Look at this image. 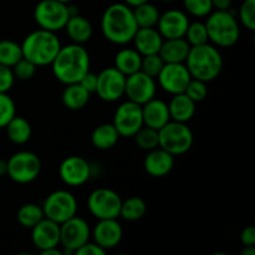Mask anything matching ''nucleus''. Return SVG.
Wrapping results in <instances>:
<instances>
[{"label":"nucleus","instance_id":"1","mask_svg":"<svg viewBox=\"0 0 255 255\" xmlns=\"http://www.w3.org/2000/svg\"><path fill=\"white\" fill-rule=\"evenodd\" d=\"M100 25L105 39L115 45L131 42L138 29L133 10L125 2H115L107 6L102 14Z\"/></svg>","mask_w":255,"mask_h":255},{"label":"nucleus","instance_id":"2","mask_svg":"<svg viewBox=\"0 0 255 255\" xmlns=\"http://www.w3.org/2000/svg\"><path fill=\"white\" fill-rule=\"evenodd\" d=\"M90 64L91 60L86 47L72 42L61 46L50 66L56 80L61 84L69 85L79 82L90 71Z\"/></svg>","mask_w":255,"mask_h":255},{"label":"nucleus","instance_id":"3","mask_svg":"<svg viewBox=\"0 0 255 255\" xmlns=\"http://www.w3.org/2000/svg\"><path fill=\"white\" fill-rule=\"evenodd\" d=\"M223 64V56L219 49L209 42L191 46L188 56L184 61L191 76L207 84L221 75Z\"/></svg>","mask_w":255,"mask_h":255},{"label":"nucleus","instance_id":"4","mask_svg":"<svg viewBox=\"0 0 255 255\" xmlns=\"http://www.w3.org/2000/svg\"><path fill=\"white\" fill-rule=\"evenodd\" d=\"M22 57L39 66H50L61 49V41L54 31L37 29L26 35L21 44Z\"/></svg>","mask_w":255,"mask_h":255},{"label":"nucleus","instance_id":"5","mask_svg":"<svg viewBox=\"0 0 255 255\" xmlns=\"http://www.w3.org/2000/svg\"><path fill=\"white\" fill-rule=\"evenodd\" d=\"M208 40L217 47H232L241 37V26L231 10H216L206 20Z\"/></svg>","mask_w":255,"mask_h":255},{"label":"nucleus","instance_id":"6","mask_svg":"<svg viewBox=\"0 0 255 255\" xmlns=\"http://www.w3.org/2000/svg\"><path fill=\"white\" fill-rule=\"evenodd\" d=\"M193 132L183 122L171 120L158 129V147L174 157L187 153L193 146Z\"/></svg>","mask_w":255,"mask_h":255},{"label":"nucleus","instance_id":"7","mask_svg":"<svg viewBox=\"0 0 255 255\" xmlns=\"http://www.w3.org/2000/svg\"><path fill=\"white\" fill-rule=\"evenodd\" d=\"M6 163V176L19 184L31 183L41 172V161L39 156L30 151L16 152L7 159Z\"/></svg>","mask_w":255,"mask_h":255},{"label":"nucleus","instance_id":"8","mask_svg":"<svg viewBox=\"0 0 255 255\" xmlns=\"http://www.w3.org/2000/svg\"><path fill=\"white\" fill-rule=\"evenodd\" d=\"M69 17L67 4H62L57 0H40L35 5L34 19L40 29L60 31L65 27Z\"/></svg>","mask_w":255,"mask_h":255},{"label":"nucleus","instance_id":"9","mask_svg":"<svg viewBox=\"0 0 255 255\" xmlns=\"http://www.w3.org/2000/svg\"><path fill=\"white\" fill-rule=\"evenodd\" d=\"M41 207L45 218L61 224L67 219L76 216L79 204H77L76 197L71 192L66 189H57L46 197Z\"/></svg>","mask_w":255,"mask_h":255},{"label":"nucleus","instance_id":"10","mask_svg":"<svg viewBox=\"0 0 255 255\" xmlns=\"http://www.w3.org/2000/svg\"><path fill=\"white\" fill-rule=\"evenodd\" d=\"M122 198L111 188H97L87 198V208L96 219L119 218Z\"/></svg>","mask_w":255,"mask_h":255},{"label":"nucleus","instance_id":"11","mask_svg":"<svg viewBox=\"0 0 255 255\" xmlns=\"http://www.w3.org/2000/svg\"><path fill=\"white\" fill-rule=\"evenodd\" d=\"M91 238V228L81 217L74 216L60 224V246L62 253H75Z\"/></svg>","mask_w":255,"mask_h":255},{"label":"nucleus","instance_id":"12","mask_svg":"<svg viewBox=\"0 0 255 255\" xmlns=\"http://www.w3.org/2000/svg\"><path fill=\"white\" fill-rule=\"evenodd\" d=\"M112 124L121 137H133L143 126L142 106L129 100L122 102L115 111Z\"/></svg>","mask_w":255,"mask_h":255},{"label":"nucleus","instance_id":"13","mask_svg":"<svg viewBox=\"0 0 255 255\" xmlns=\"http://www.w3.org/2000/svg\"><path fill=\"white\" fill-rule=\"evenodd\" d=\"M126 76L115 66L106 67L97 74L96 94L102 101L115 102L125 96Z\"/></svg>","mask_w":255,"mask_h":255},{"label":"nucleus","instance_id":"14","mask_svg":"<svg viewBox=\"0 0 255 255\" xmlns=\"http://www.w3.org/2000/svg\"><path fill=\"white\" fill-rule=\"evenodd\" d=\"M156 79L148 76L141 70L126 76L125 96H127V100L129 101H133L142 106L156 96Z\"/></svg>","mask_w":255,"mask_h":255},{"label":"nucleus","instance_id":"15","mask_svg":"<svg viewBox=\"0 0 255 255\" xmlns=\"http://www.w3.org/2000/svg\"><path fill=\"white\" fill-rule=\"evenodd\" d=\"M92 174L91 164L81 156H69L59 167L61 181L69 187H80L86 183Z\"/></svg>","mask_w":255,"mask_h":255},{"label":"nucleus","instance_id":"16","mask_svg":"<svg viewBox=\"0 0 255 255\" xmlns=\"http://www.w3.org/2000/svg\"><path fill=\"white\" fill-rule=\"evenodd\" d=\"M192 76L184 64H164L157 76V82L169 95L182 94Z\"/></svg>","mask_w":255,"mask_h":255},{"label":"nucleus","instance_id":"17","mask_svg":"<svg viewBox=\"0 0 255 255\" xmlns=\"http://www.w3.org/2000/svg\"><path fill=\"white\" fill-rule=\"evenodd\" d=\"M92 239L105 251L114 249L121 243L124 237V229L117 218L99 219L96 226L91 231Z\"/></svg>","mask_w":255,"mask_h":255},{"label":"nucleus","instance_id":"18","mask_svg":"<svg viewBox=\"0 0 255 255\" xmlns=\"http://www.w3.org/2000/svg\"><path fill=\"white\" fill-rule=\"evenodd\" d=\"M189 19L187 12L178 9H171L159 15L156 27L163 39H177L184 37Z\"/></svg>","mask_w":255,"mask_h":255},{"label":"nucleus","instance_id":"19","mask_svg":"<svg viewBox=\"0 0 255 255\" xmlns=\"http://www.w3.org/2000/svg\"><path fill=\"white\" fill-rule=\"evenodd\" d=\"M31 242L40 252L60 246V224L44 218L31 228Z\"/></svg>","mask_w":255,"mask_h":255},{"label":"nucleus","instance_id":"20","mask_svg":"<svg viewBox=\"0 0 255 255\" xmlns=\"http://www.w3.org/2000/svg\"><path fill=\"white\" fill-rule=\"evenodd\" d=\"M144 171L153 178L168 176L174 167V156L161 147L148 151L143 161Z\"/></svg>","mask_w":255,"mask_h":255},{"label":"nucleus","instance_id":"21","mask_svg":"<svg viewBox=\"0 0 255 255\" xmlns=\"http://www.w3.org/2000/svg\"><path fill=\"white\" fill-rule=\"evenodd\" d=\"M142 117H143L144 126L152 127L158 131L167 122L171 121L168 104L163 100L153 97L142 105Z\"/></svg>","mask_w":255,"mask_h":255},{"label":"nucleus","instance_id":"22","mask_svg":"<svg viewBox=\"0 0 255 255\" xmlns=\"http://www.w3.org/2000/svg\"><path fill=\"white\" fill-rule=\"evenodd\" d=\"M132 41L134 44V49L142 56H146V55L158 54L163 42V37L159 34L157 27H138Z\"/></svg>","mask_w":255,"mask_h":255},{"label":"nucleus","instance_id":"23","mask_svg":"<svg viewBox=\"0 0 255 255\" xmlns=\"http://www.w3.org/2000/svg\"><path fill=\"white\" fill-rule=\"evenodd\" d=\"M191 45L184 37L177 39H163L158 55L162 57L164 64H184Z\"/></svg>","mask_w":255,"mask_h":255},{"label":"nucleus","instance_id":"24","mask_svg":"<svg viewBox=\"0 0 255 255\" xmlns=\"http://www.w3.org/2000/svg\"><path fill=\"white\" fill-rule=\"evenodd\" d=\"M169 116L172 121L187 124L196 114V102L189 99L184 92L173 95L168 104Z\"/></svg>","mask_w":255,"mask_h":255},{"label":"nucleus","instance_id":"25","mask_svg":"<svg viewBox=\"0 0 255 255\" xmlns=\"http://www.w3.org/2000/svg\"><path fill=\"white\" fill-rule=\"evenodd\" d=\"M64 29L66 30L70 40L75 44L80 45H84L85 42L89 41L92 37V32H94L91 22L80 14L70 16Z\"/></svg>","mask_w":255,"mask_h":255},{"label":"nucleus","instance_id":"26","mask_svg":"<svg viewBox=\"0 0 255 255\" xmlns=\"http://www.w3.org/2000/svg\"><path fill=\"white\" fill-rule=\"evenodd\" d=\"M90 96L91 94L85 87H82L79 82H75V84L65 85V89L61 95V101L66 109L77 111V110L84 109L89 104Z\"/></svg>","mask_w":255,"mask_h":255},{"label":"nucleus","instance_id":"27","mask_svg":"<svg viewBox=\"0 0 255 255\" xmlns=\"http://www.w3.org/2000/svg\"><path fill=\"white\" fill-rule=\"evenodd\" d=\"M120 137L114 124H101L92 131L91 143L95 148L107 151L116 146Z\"/></svg>","mask_w":255,"mask_h":255},{"label":"nucleus","instance_id":"28","mask_svg":"<svg viewBox=\"0 0 255 255\" xmlns=\"http://www.w3.org/2000/svg\"><path fill=\"white\" fill-rule=\"evenodd\" d=\"M142 55L134 47H124L115 56V67L125 76L141 70Z\"/></svg>","mask_w":255,"mask_h":255},{"label":"nucleus","instance_id":"29","mask_svg":"<svg viewBox=\"0 0 255 255\" xmlns=\"http://www.w3.org/2000/svg\"><path fill=\"white\" fill-rule=\"evenodd\" d=\"M5 129H6L7 138L15 144H25L31 138V125L24 117H20L15 115L10 120L9 124L5 126Z\"/></svg>","mask_w":255,"mask_h":255},{"label":"nucleus","instance_id":"30","mask_svg":"<svg viewBox=\"0 0 255 255\" xmlns=\"http://www.w3.org/2000/svg\"><path fill=\"white\" fill-rule=\"evenodd\" d=\"M147 212V203L141 197H128L122 201L121 209H120V217L127 222L139 221L144 217Z\"/></svg>","mask_w":255,"mask_h":255},{"label":"nucleus","instance_id":"31","mask_svg":"<svg viewBox=\"0 0 255 255\" xmlns=\"http://www.w3.org/2000/svg\"><path fill=\"white\" fill-rule=\"evenodd\" d=\"M133 16L138 27H156L159 19V10L149 1L133 7Z\"/></svg>","mask_w":255,"mask_h":255},{"label":"nucleus","instance_id":"32","mask_svg":"<svg viewBox=\"0 0 255 255\" xmlns=\"http://www.w3.org/2000/svg\"><path fill=\"white\" fill-rule=\"evenodd\" d=\"M44 211L42 207L35 203L22 204L16 213V219L22 228L31 229L32 227L36 226L41 219H44Z\"/></svg>","mask_w":255,"mask_h":255},{"label":"nucleus","instance_id":"33","mask_svg":"<svg viewBox=\"0 0 255 255\" xmlns=\"http://www.w3.org/2000/svg\"><path fill=\"white\" fill-rule=\"evenodd\" d=\"M21 57V45L14 40H0V64L12 67Z\"/></svg>","mask_w":255,"mask_h":255},{"label":"nucleus","instance_id":"34","mask_svg":"<svg viewBox=\"0 0 255 255\" xmlns=\"http://www.w3.org/2000/svg\"><path fill=\"white\" fill-rule=\"evenodd\" d=\"M136 144L143 151H151L158 147V131L152 127L142 126L133 136Z\"/></svg>","mask_w":255,"mask_h":255},{"label":"nucleus","instance_id":"35","mask_svg":"<svg viewBox=\"0 0 255 255\" xmlns=\"http://www.w3.org/2000/svg\"><path fill=\"white\" fill-rule=\"evenodd\" d=\"M184 39L191 46H197V45L208 42V32H207L206 24L202 21H189L186 34H184Z\"/></svg>","mask_w":255,"mask_h":255},{"label":"nucleus","instance_id":"36","mask_svg":"<svg viewBox=\"0 0 255 255\" xmlns=\"http://www.w3.org/2000/svg\"><path fill=\"white\" fill-rule=\"evenodd\" d=\"M16 115V105L7 92H0V128H5L10 120Z\"/></svg>","mask_w":255,"mask_h":255},{"label":"nucleus","instance_id":"37","mask_svg":"<svg viewBox=\"0 0 255 255\" xmlns=\"http://www.w3.org/2000/svg\"><path fill=\"white\" fill-rule=\"evenodd\" d=\"M187 14L196 17H206L213 11L212 0H183Z\"/></svg>","mask_w":255,"mask_h":255},{"label":"nucleus","instance_id":"38","mask_svg":"<svg viewBox=\"0 0 255 255\" xmlns=\"http://www.w3.org/2000/svg\"><path fill=\"white\" fill-rule=\"evenodd\" d=\"M239 21L246 29L255 30V0H244L239 7Z\"/></svg>","mask_w":255,"mask_h":255},{"label":"nucleus","instance_id":"39","mask_svg":"<svg viewBox=\"0 0 255 255\" xmlns=\"http://www.w3.org/2000/svg\"><path fill=\"white\" fill-rule=\"evenodd\" d=\"M163 65L164 61L158 54L146 55V56H142L141 71L148 75V76L153 77V79H157Z\"/></svg>","mask_w":255,"mask_h":255},{"label":"nucleus","instance_id":"40","mask_svg":"<svg viewBox=\"0 0 255 255\" xmlns=\"http://www.w3.org/2000/svg\"><path fill=\"white\" fill-rule=\"evenodd\" d=\"M184 94H186L189 99L193 100L196 104L197 102L203 101V100H206V97L208 96V86H207V82L192 77L191 81L187 85L186 90H184Z\"/></svg>","mask_w":255,"mask_h":255},{"label":"nucleus","instance_id":"41","mask_svg":"<svg viewBox=\"0 0 255 255\" xmlns=\"http://www.w3.org/2000/svg\"><path fill=\"white\" fill-rule=\"evenodd\" d=\"M37 66L31 62L30 60L25 59V57H21L14 66L11 67L12 74H14V77L17 80H21V81H26V80L32 79L36 74Z\"/></svg>","mask_w":255,"mask_h":255},{"label":"nucleus","instance_id":"42","mask_svg":"<svg viewBox=\"0 0 255 255\" xmlns=\"http://www.w3.org/2000/svg\"><path fill=\"white\" fill-rule=\"evenodd\" d=\"M15 82L11 67L0 64V92H9Z\"/></svg>","mask_w":255,"mask_h":255},{"label":"nucleus","instance_id":"43","mask_svg":"<svg viewBox=\"0 0 255 255\" xmlns=\"http://www.w3.org/2000/svg\"><path fill=\"white\" fill-rule=\"evenodd\" d=\"M75 254H77V255H104V254H106V251H105L104 248H101L99 244L95 243V242L94 243H90V241H89L87 243H85L84 246L80 247V248L75 252Z\"/></svg>","mask_w":255,"mask_h":255},{"label":"nucleus","instance_id":"44","mask_svg":"<svg viewBox=\"0 0 255 255\" xmlns=\"http://www.w3.org/2000/svg\"><path fill=\"white\" fill-rule=\"evenodd\" d=\"M79 84L81 85L82 87L87 90L90 94H94L96 91V85H97V74H94V72L89 71L81 77V80L79 81Z\"/></svg>","mask_w":255,"mask_h":255},{"label":"nucleus","instance_id":"45","mask_svg":"<svg viewBox=\"0 0 255 255\" xmlns=\"http://www.w3.org/2000/svg\"><path fill=\"white\" fill-rule=\"evenodd\" d=\"M241 243L243 247H254L255 246V228L249 226L244 228L241 233Z\"/></svg>","mask_w":255,"mask_h":255},{"label":"nucleus","instance_id":"46","mask_svg":"<svg viewBox=\"0 0 255 255\" xmlns=\"http://www.w3.org/2000/svg\"><path fill=\"white\" fill-rule=\"evenodd\" d=\"M233 0H212L213 9L216 10H229Z\"/></svg>","mask_w":255,"mask_h":255},{"label":"nucleus","instance_id":"47","mask_svg":"<svg viewBox=\"0 0 255 255\" xmlns=\"http://www.w3.org/2000/svg\"><path fill=\"white\" fill-rule=\"evenodd\" d=\"M147 1H149V0H124L125 4L128 5V6L132 7V9L136 6H138V5L144 4V2H147Z\"/></svg>","mask_w":255,"mask_h":255},{"label":"nucleus","instance_id":"48","mask_svg":"<svg viewBox=\"0 0 255 255\" xmlns=\"http://www.w3.org/2000/svg\"><path fill=\"white\" fill-rule=\"evenodd\" d=\"M6 172H7V163L5 159L0 158V177H4L6 176Z\"/></svg>","mask_w":255,"mask_h":255},{"label":"nucleus","instance_id":"49","mask_svg":"<svg viewBox=\"0 0 255 255\" xmlns=\"http://www.w3.org/2000/svg\"><path fill=\"white\" fill-rule=\"evenodd\" d=\"M41 254L42 255H62L64 253H62L61 251H59V249H57V247H56V248L46 249V251L41 252Z\"/></svg>","mask_w":255,"mask_h":255},{"label":"nucleus","instance_id":"50","mask_svg":"<svg viewBox=\"0 0 255 255\" xmlns=\"http://www.w3.org/2000/svg\"><path fill=\"white\" fill-rule=\"evenodd\" d=\"M243 255H254L255 254V248L254 247H244V249L242 251Z\"/></svg>","mask_w":255,"mask_h":255},{"label":"nucleus","instance_id":"51","mask_svg":"<svg viewBox=\"0 0 255 255\" xmlns=\"http://www.w3.org/2000/svg\"><path fill=\"white\" fill-rule=\"evenodd\" d=\"M57 1L62 2V4H70V2H71L72 0H57Z\"/></svg>","mask_w":255,"mask_h":255},{"label":"nucleus","instance_id":"52","mask_svg":"<svg viewBox=\"0 0 255 255\" xmlns=\"http://www.w3.org/2000/svg\"><path fill=\"white\" fill-rule=\"evenodd\" d=\"M159 1H164V2H171V1H174V0H159Z\"/></svg>","mask_w":255,"mask_h":255}]
</instances>
